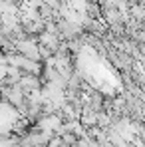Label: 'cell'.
Wrapping results in <instances>:
<instances>
[{
    "label": "cell",
    "mask_w": 145,
    "mask_h": 147,
    "mask_svg": "<svg viewBox=\"0 0 145 147\" xmlns=\"http://www.w3.org/2000/svg\"><path fill=\"white\" fill-rule=\"evenodd\" d=\"M18 88L26 96L36 94V92L42 90V80H40V76H34V74H22L20 80H18Z\"/></svg>",
    "instance_id": "1"
}]
</instances>
